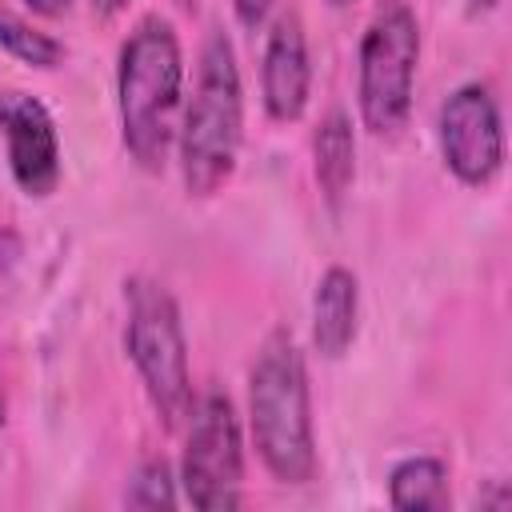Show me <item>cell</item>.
<instances>
[{
	"mask_svg": "<svg viewBox=\"0 0 512 512\" xmlns=\"http://www.w3.org/2000/svg\"><path fill=\"white\" fill-rule=\"evenodd\" d=\"M180 88H184L180 40L164 16H144L120 48L116 96H120L124 148L148 172H160L168 160L176 136Z\"/></svg>",
	"mask_w": 512,
	"mask_h": 512,
	"instance_id": "1",
	"label": "cell"
},
{
	"mask_svg": "<svg viewBox=\"0 0 512 512\" xmlns=\"http://www.w3.org/2000/svg\"><path fill=\"white\" fill-rule=\"evenodd\" d=\"M248 412L264 468L280 484H308L316 476L308 372L292 332L284 328H276L256 352L248 376Z\"/></svg>",
	"mask_w": 512,
	"mask_h": 512,
	"instance_id": "2",
	"label": "cell"
},
{
	"mask_svg": "<svg viewBox=\"0 0 512 512\" xmlns=\"http://www.w3.org/2000/svg\"><path fill=\"white\" fill-rule=\"evenodd\" d=\"M244 136V88L236 52L224 32H212L200 48L192 100L180 124V172L188 196H212L228 184Z\"/></svg>",
	"mask_w": 512,
	"mask_h": 512,
	"instance_id": "3",
	"label": "cell"
},
{
	"mask_svg": "<svg viewBox=\"0 0 512 512\" xmlns=\"http://www.w3.org/2000/svg\"><path fill=\"white\" fill-rule=\"evenodd\" d=\"M128 300V328H124V348L144 380V392L160 420L176 428L192 412V380H188V344L180 328V308L160 288L156 280H128L124 284Z\"/></svg>",
	"mask_w": 512,
	"mask_h": 512,
	"instance_id": "4",
	"label": "cell"
},
{
	"mask_svg": "<svg viewBox=\"0 0 512 512\" xmlns=\"http://www.w3.org/2000/svg\"><path fill=\"white\" fill-rule=\"evenodd\" d=\"M420 64V24L404 0H380L360 40L356 104L372 136H392L408 124Z\"/></svg>",
	"mask_w": 512,
	"mask_h": 512,
	"instance_id": "5",
	"label": "cell"
},
{
	"mask_svg": "<svg viewBox=\"0 0 512 512\" xmlns=\"http://www.w3.org/2000/svg\"><path fill=\"white\" fill-rule=\"evenodd\" d=\"M184 460H180V484L192 508L200 512H224L240 508L244 492V440L240 420L228 396L208 392L192 412Z\"/></svg>",
	"mask_w": 512,
	"mask_h": 512,
	"instance_id": "6",
	"label": "cell"
},
{
	"mask_svg": "<svg viewBox=\"0 0 512 512\" xmlns=\"http://www.w3.org/2000/svg\"><path fill=\"white\" fill-rule=\"evenodd\" d=\"M440 152L460 184L484 188L504 168L500 108L484 84H464L440 104Z\"/></svg>",
	"mask_w": 512,
	"mask_h": 512,
	"instance_id": "7",
	"label": "cell"
},
{
	"mask_svg": "<svg viewBox=\"0 0 512 512\" xmlns=\"http://www.w3.org/2000/svg\"><path fill=\"white\" fill-rule=\"evenodd\" d=\"M0 136L8 148V168L12 180L20 184L24 196H48L60 184V140L48 108L20 92L8 88L0 92Z\"/></svg>",
	"mask_w": 512,
	"mask_h": 512,
	"instance_id": "8",
	"label": "cell"
},
{
	"mask_svg": "<svg viewBox=\"0 0 512 512\" xmlns=\"http://www.w3.org/2000/svg\"><path fill=\"white\" fill-rule=\"evenodd\" d=\"M260 92H264L268 116L280 124L300 120L308 108L312 64H308V40L296 16H280L268 32L264 64H260Z\"/></svg>",
	"mask_w": 512,
	"mask_h": 512,
	"instance_id": "9",
	"label": "cell"
},
{
	"mask_svg": "<svg viewBox=\"0 0 512 512\" xmlns=\"http://www.w3.org/2000/svg\"><path fill=\"white\" fill-rule=\"evenodd\" d=\"M356 316H360V284L348 268L332 264L312 296V344L324 360H340L352 348Z\"/></svg>",
	"mask_w": 512,
	"mask_h": 512,
	"instance_id": "10",
	"label": "cell"
},
{
	"mask_svg": "<svg viewBox=\"0 0 512 512\" xmlns=\"http://www.w3.org/2000/svg\"><path fill=\"white\" fill-rule=\"evenodd\" d=\"M312 164H316V180H320V192L340 204V196L352 188V176H356V140H352V120L332 108L316 132H312Z\"/></svg>",
	"mask_w": 512,
	"mask_h": 512,
	"instance_id": "11",
	"label": "cell"
},
{
	"mask_svg": "<svg viewBox=\"0 0 512 512\" xmlns=\"http://www.w3.org/2000/svg\"><path fill=\"white\" fill-rule=\"evenodd\" d=\"M388 500L400 512H440L452 504L448 496V468L436 456H412L400 460L388 476Z\"/></svg>",
	"mask_w": 512,
	"mask_h": 512,
	"instance_id": "12",
	"label": "cell"
},
{
	"mask_svg": "<svg viewBox=\"0 0 512 512\" xmlns=\"http://www.w3.org/2000/svg\"><path fill=\"white\" fill-rule=\"evenodd\" d=\"M0 48H4L12 60L28 64V68H56V64L64 60V44H60L56 36L32 28L24 16H16V12L4 8V4H0Z\"/></svg>",
	"mask_w": 512,
	"mask_h": 512,
	"instance_id": "13",
	"label": "cell"
},
{
	"mask_svg": "<svg viewBox=\"0 0 512 512\" xmlns=\"http://www.w3.org/2000/svg\"><path fill=\"white\" fill-rule=\"evenodd\" d=\"M124 504L128 508H172L176 504V480H172V468L168 460H144L136 472H132V484L124 492Z\"/></svg>",
	"mask_w": 512,
	"mask_h": 512,
	"instance_id": "14",
	"label": "cell"
},
{
	"mask_svg": "<svg viewBox=\"0 0 512 512\" xmlns=\"http://www.w3.org/2000/svg\"><path fill=\"white\" fill-rule=\"evenodd\" d=\"M232 8H236V20H240L244 28H256V24H264L272 0H232Z\"/></svg>",
	"mask_w": 512,
	"mask_h": 512,
	"instance_id": "15",
	"label": "cell"
},
{
	"mask_svg": "<svg viewBox=\"0 0 512 512\" xmlns=\"http://www.w3.org/2000/svg\"><path fill=\"white\" fill-rule=\"evenodd\" d=\"M24 4H28L32 12H40V16H60L72 0H24Z\"/></svg>",
	"mask_w": 512,
	"mask_h": 512,
	"instance_id": "16",
	"label": "cell"
},
{
	"mask_svg": "<svg viewBox=\"0 0 512 512\" xmlns=\"http://www.w3.org/2000/svg\"><path fill=\"white\" fill-rule=\"evenodd\" d=\"M92 8H96L100 16H116L120 8H128V0H92Z\"/></svg>",
	"mask_w": 512,
	"mask_h": 512,
	"instance_id": "17",
	"label": "cell"
},
{
	"mask_svg": "<svg viewBox=\"0 0 512 512\" xmlns=\"http://www.w3.org/2000/svg\"><path fill=\"white\" fill-rule=\"evenodd\" d=\"M468 4H472V8H476V12H488V8H496V4H500V0H468Z\"/></svg>",
	"mask_w": 512,
	"mask_h": 512,
	"instance_id": "18",
	"label": "cell"
},
{
	"mask_svg": "<svg viewBox=\"0 0 512 512\" xmlns=\"http://www.w3.org/2000/svg\"><path fill=\"white\" fill-rule=\"evenodd\" d=\"M0 420H4V396H0Z\"/></svg>",
	"mask_w": 512,
	"mask_h": 512,
	"instance_id": "19",
	"label": "cell"
},
{
	"mask_svg": "<svg viewBox=\"0 0 512 512\" xmlns=\"http://www.w3.org/2000/svg\"><path fill=\"white\" fill-rule=\"evenodd\" d=\"M328 4H352V0H328Z\"/></svg>",
	"mask_w": 512,
	"mask_h": 512,
	"instance_id": "20",
	"label": "cell"
},
{
	"mask_svg": "<svg viewBox=\"0 0 512 512\" xmlns=\"http://www.w3.org/2000/svg\"><path fill=\"white\" fill-rule=\"evenodd\" d=\"M184 4H188V0H184Z\"/></svg>",
	"mask_w": 512,
	"mask_h": 512,
	"instance_id": "21",
	"label": "cell"
}]
</instances>
